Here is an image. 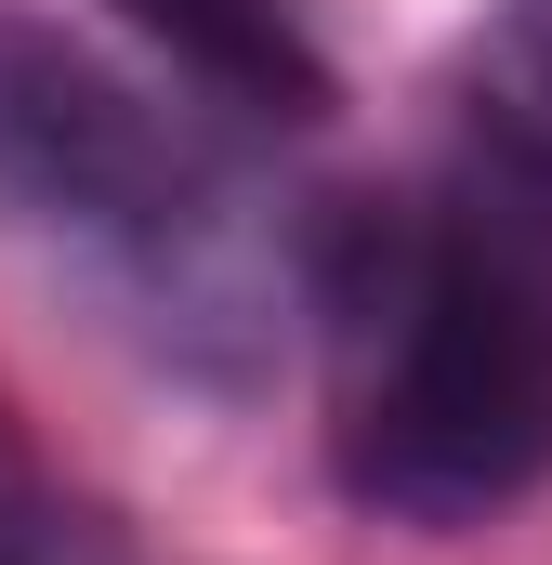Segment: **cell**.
Wrapping results in <instances>:
<instances>
[{
  "instance_id": "obj_3",
  "label": "cell",
  "mask_w": 552,
  "mask_h": 565,
  "mask_svg": "<svg viewBox=\"0 0 552 565\" xmlns=\"http://www.w3.org/2000/svg\"><path fill=\"white\" fill-rule=\"evenodd\" d=\"M487 211H513L552 250V0H500L460 53V158Z\"/></svg>"
},
{
  "instance_id": "obj_5",
  "label": "cell",
  "mask_w": 552,
  "mask_h": 565,
  "mask_svg": "<svg viewBox=\"0 0 552 565\" xmlns=\"http://www.w3.org/2000/svg\"><path fill=\"white\" fill-rule=\"evenodd\" d=\"M0 565H145L106 513H79V500H53L40 473H26V500H13V526H0Z\"/></svg>"
},
{
  "instance_id": "obj_2",
  "label": "cell",
  "mask_w": 552,
  "mask_h": 565,
  "mask_svg": "<svg viewBox=\"0 0 552 565\" xmlns=\"http://www.w3.org/2000/svg\"><path fill=\"white\" fill-rule=\"evenodd\" d=\"M0 237L211 395L276 369L316 264V237H289L171 93L40 26L26 0H0Z\"/></svg>"
},
{
  "instance_id": "obj_6",
  "label": "cell",
  "mask_w": 552,
  "mask_h": 565,
  "mask_svg": "<svg viewBox=\"0 0 552 565\" xmlns=\"http://www.w3.org/2000/svg\"><path fill=\"white\" fill-rule=\"evenodd\" d=\"M13 500H26V473H13V460H0V526H13Z\"/></svg>"
},
{
  "instance_id": "obj_4",
  "label": "cell",
  "mask_w": 552,
  "mask_h": 565,
  "mask_svg": "<svg viewBox=\"0 0 552 565\" xmlns=\"http://www.w3.org/2000/svg\"><path fill=\"white\" fill-rule=\"evenodd\" d=\"M145 40L171 53V79L198 106H237V119H329V66L316 40L276 13V0H119Z\"/></svg>"
},
{
  "instance_id": "obj_1",
  "label": "cell",
  "mask_w": 552,
  "mask_h": 565,
  "mask_svg": "<svg viewBox=\"0 0 552 565\" xmlns=\"http://www.w3.org/2000/svg\"><path fill=\"white\" fill-rule=\"evenodd\" d=\"M302 316L329 355L342 500L447 540L552 487V250L460 171L316 224Z\"/></svg>"
}]
</instances>
